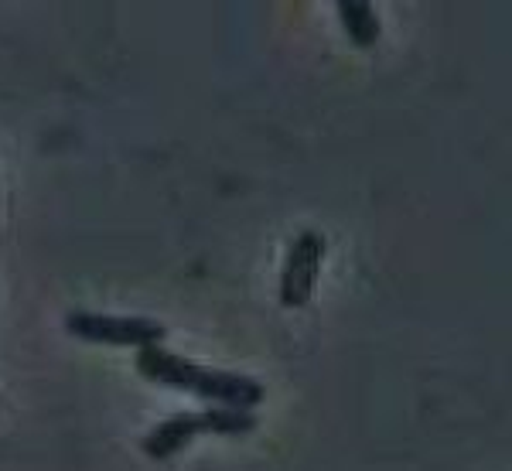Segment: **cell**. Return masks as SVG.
Returning <instances> with one entry per match:
<instances>
[{"mask_svg": "<svg viewBox=\"0 0 512 471\" xmlns=\"http://www.w3.org/2000/svg\"><path fill=\"white\" fill-rule=\"evenodd\" d=\"M134 369L144 379L168 390L192 393L198 400L212 403V407H239V410H253L263 403L260 379L243 376V373H226V369H209L198 366V362L185 359V355L168 352L164 345H144L134 355Z\"/></svg>", "mask_w": 512, "mask_h": 471, "instance_id": "obj_1", "label": "cell"}, {"mask_svg": "<svg viewBox=\"0 0 512 471\" xmlns=\"http://www.w3.org/2000/svg\"><path fill=\"white\" fill-rule=\"evenodd\" d=\"M65 332L79 338V342L120 345V349L164 345V338H168V328L154 318H130V314H99V311H72L65 318Z\"/></svg>", "mask_w": 512, "mask_h": 471, "instance_id": "obj_2", "label": "cell"}, {"mask_svg": "<svg viewBox=\"0 0 512 471\" xmlns=\"http://www.w3.org/2000/svg\"><path fill=\"white\" fill-rule=\"evenodd\" d=\"M325 253H328V239L318 229H301L294 236L284 270H280V304L284 308H304L311 301Z\"/></svg>", "mask_w": 512, "mask_h": 471, "instance_id": "obj_3", "label": "cell"}, {"mask_svg": "<svg viewBox=\"0 0 512 471\" xmlns=\"http://www.w3.org/2000/svg\"><path fill=\"white\" fill-rule=\"evenodd\" d=\"M198 434H202V420H198V413H171L168 420H161V424L144 437L140 448H144V454L151 461H168V458H175V454L185 451Z\"/></svg>", "mask_w": 512, "mask_h": 471, "instance_id": "obj_4", "label": "cell"}, {"mask_svg": "<svg viewBox=\"0 0 512 471\" xmlns=\"http://www.w3.org/2000/svg\"><path fill=\"white\" fill-rule=\"evenodd\" d=\"M338 18H342L345 35H349L355 48H373L379 35H383V24H379V14L369 0H342Z\"/></svg>", "mask_w": 512, "mask_h": 471, "instance_id": "obj_5", "label": "cell"}, {"mask_svg": "<svg viewBox=\"0 0 512 471\" xmlns=\"http://www.w3.org/2000/svg\"><path fill=\"white\" fill-rule=\"evenodd\" d=\"M198 420H202V434L216 437H243L256 431V413L239 407H209L198 413Z\"/></svg>", "mask_w": 512, "mask_h": 471, "instance_id": "obj_6", "label": "cell"}]
</instances>
